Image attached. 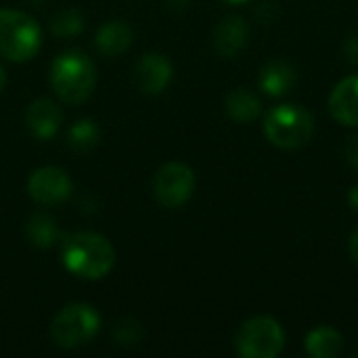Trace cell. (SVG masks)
Wrapping results in <instances>:
<instances>
[{
	"label": "cell",
	"mask_w": 358,
	"mask_h": 358,
	"mask_svg": "<svg viewBox=\"0 0 358 358\" xmlns=\"http://www.w3.org/2000/svg\"><path fill=\"white\" fill-rule=\"evenodd\" d=\"M250 38V25L243 17L239 15H227L214 29V50L222 59H233L237 57Z\"/></svg>",
	"instance_id": "10"
},
{
	"label": "cell",
	"mask_w": 358,
	"mask_h": 358,
	"mask_svg": "<svg viewBox=\"0 0 358 358\" xmlns=\"http://www.w3.org/2000/svg\"><path fill=\"white\" fill-rule=\"evenodd\" d=\"M344 155H346L348 164L358 172V134L348 138V143H346V147H344Z\"/></svg>",
	"instance_id": "22"
},
{
	"label": "cell",
	"mask_w": 358,
	"mask_h": 358,
	"mask_svg": "<svg viewBox=\"0 0 358 358\" xmlns=\"http://www.w3.org/2000/svg\"><path fill=\"white\" fill-rule=\"evenodd\" d=\"M264 134L279 149H300L315 136V115L298 103L277 105L264 115Z\"/></svg>",
	"instance_id": "3"
},
{
	"label": "cell",
	"mask_w": 358,
	"mask_h": 358,
	"mask_svg": "<svg viewBox=\"0 0 358 358\" xmlns=\"http://www.w3.org/2000/svg\"><path fill=\"white\" fill-rule=\"evenodd\" d=\"M84 25H86L84 15H82L78 8H73V6L57 10V13L52 15L50 23H48L50 31H52L57 38H73V36H78V34L84 29Z\"/></svg>",
	"instance_id": "19"
},
{
	"label": "cell",
	"mask_w": 358,
	"mask_h": 358,
	"mask_svg": "<svg viewBox=\"0 0 358 358\" xmlns=\"http://www.w3.org/2000/svg\"><path fill=\"white\" fill-rule=\"evenodd\" d=\"M42 46V29L38 21L13 8H0V57L25 63L38 55Z\"/></svg>",
	"instance_id": "4"
},
{
	"label": "cell",
	"mask_w": 358,
	"mask_h": 358,
	"mask_svg": "<svg viewBox=\"0 0 358 358\" xmlns=\"http://www.w3.org/2000/svg\"><path fill=\"white\" fill-rule=\"evenodd\" d=\"M348 252H350V258L352 262L358 264V227L355 229V233L350 235V241H348Z\"/></svg>",
	"instance_id": "23"
},
{
	"label": "cell",
	"mask_w": 358,
	"mask_h": 358,
	"mask_svg": "<svg viewBox=\"0 0 358 358\" xmlns=\"http://www.w3.org/2000/svg\"><path fill=\"white\" fill-rule=\"evenodd\" d=\"M298 84V71L296 67L285 61V59H273L268 61L260 73H258V86L264 94L281 99L285 94H289L294 90V86Z\"/></svg>",
	"instance_id": "13"
},
{
	"label": "cell",
	"mask_w": 358,
	"mask_h": 358,
	"mask_svg": "<svg viewBox=\"0 0 358 358\" xmlns=\"http://www.w3.org/2000/svg\"><path fill=\"white\" fill-rule=\"evenodd\" d=\"M151 189L162 208L176 210L191 199L195 191V172L182 162H168L155 172Z\"/></svg>",
	"instance_id": "7"
},
{
	"label": "cell",
	"mask_w": 358,
	"mask_h": 358,
	"mask_svg": "<svg viewBox=\"0 0 358 358\" xmlns=\"http://www.w3.org/2000/svg\"><path fill=\"white\" fill-rule=\"evenodd\" d=\"M4 86H6V71H4V67L0 65V92H2Z\"/></svg>",
	"instance_id": "26"
},
{
	"label": "cell",
	"mask_w": 358,
	"mask_h": 358,
	"mask_svg": "<svg viewBox=\"0 0 358 358\" xmlns=\"http://www.w3.org/2000/svg\"><path fill=\"white\" fill-rule=\"evenodd\" d=\"M329 111L342 126L358 128V73L340 80L329 94Z\"/></svg>",
	"instance_id": "11"
},
{
	"label": "cell",
	"mask_w": 358,
	"mask_h": 358,
	"mask_svg": "<svg viewBox=\"0 0 358 358\" xmlns=\"http://www.w3.org/2000/svg\"><path fill=\"white\" fill-rule=\"evenodd\" d=\"M224 2H231V4H241V2H248V0H224Z\"/></svg>",
	"instance_id": "27"
},
{
	"label": "cell",
	"mask_w": 358,
	"mask_h": 358,
	"mask_svg": "<svg viewBox=\"0 0 358 358\" xmlns=\"http://www.w3.org/2000/svg\"><path fill=\"white\" fill-rule=\"evenodd\" d=\"M101 329V315L84 302L67 304L50 323V340L63 350L86 346Z\"/></svg>",
	"instance_id": "5"
},
{
	"label": "cell",
	"mask_w": 358,
	"mask_h": 358,
	"mask_svg": "<svg viewBox=\"0 0 358 358\" xmlns=\"http://www.w3.org/2000/svg\"><path fill=\"white\" fill-rule=\"evenodd\" d=\"M48 82L63 103L80 105L90 99L96 86V65L86 52L78 48L65 50L52 59Z\"/></svg>",
	"instance_id": "2"
},
{
	"label": "cell",
	"mask_w": 358,
	"mask_h": 358,
	"mask_svg": "<svg viewBox=\"0 0 358 358\" xmlns=\"http://www.w3.org/2000/svg\"><path fill=\"white\" fill-rule=\"evenodd\" d=\"M224 111L233 122L252 124L262 113V101L256 92L248 88H235L224 99Z\"/></svg>",
	"instance_id": "15"
},
{
	"label": "cell",
	"mask_w": 358,
	"mask_h": 358,
	"mask_svg": "<svg viewBox=\"0 0 358 358\" xmlns=\"http://www.w3.org/2000/svg\"><path fill=\"white\" fill-rule=\"evenodd\" d=\"M348 203L352 206L355 212H358V185H355V187L348 191Z\"/></svg>",
	"instance_id": "24"
},
{
	"label": "cell",
	"mask_w": 358,
	"mask_h": 358,
	"mask_svg": "<svg viewBox=\"0 0 358 358\" xmlns=\"http://www.w3.org/2000/svg\"><path fill=\"white\" fill-rule=\"evenodd\" d=\"M342 50L352 65H358V31H352L350 36H346V40L342 42Z\"/></svg>",
	"instance_id": "21"
},
{
	"label": "cell",
	"mask_w": 358,
	"mask_h": 358,
	"mask_svg": "<svg viewBox=\"0 0 358 358\" xmlns=\"http://www.w3.org/2000/svg\"><path fill=\"white\" fill-rule=\"evenodd\" d=\"M101 143V128L92 117H80L67 132V145L76 153H90Z\"/></svg>",
	"instance_id": "18"
},
{
	"label": "cell",
	"mask_w": 358,
	"mask_h": 358,
	"mask_svg": "<svg viewBox=\"0 0 358 358\" xmlns=\"http://www.w3.org/2000/svg\"><path fill=\"white\" fill-rule=\"evenodd\" d=\"M172 76H174L172 61L162 52H145L138 59L136 71H134L138 88L145 94H151V96L162 94L170 86Z\"/></svg>",
	"instance_id": "9"
},
{
	"label": "cell",
	"mask_w": 358,
	"mask_h": 358,
	"mask_svg": "<svg viewBox=\"0 0 358 358\" xmlns=\"http://www.w3.org/2000/svg\"><path fill=\"white\" fill-rule=\"evenodd\" d=\"M73 191L69 174L57 166H42L27 178V193L40 206H59Z\"/></svg>",
	"instance_id": "8"
},
{
	"label": "cell",
	"mask_w": 358,
	"mask_h": 358,
	"mask_svg": "<svg viewBox=\"0 0 358 358\" xmlns=\"http://www.w3.org/2000/svg\"><path fill=\"white\" fill-rule=\"evenodd\" d=\"M168 4H170L174 10H182V8L189 4V0H168Z\"/></svg>",
	"instance_id": "25"
},
{
	"label": "cell",
	"mask_w": 358,
	"mask_h": 358,
	"mask_svg": "<svg viewBox=\"0 0 358 358\" xmlns=\"http://www.w3.org/2000/svg\"><path fill=\"white\" fill-rule=\"evenodd\" d=\"M283 348L285 331L277 319L266 315L248 319L235 336V350L243 358H275Z\"/></svg>",
	"instance_id": "6"
},
{
	"label": "cell",
	"mask_w": 358,
	"mask_h": 358,
	"mask_svg": "<svg viewBox=\"0 0 358 358\" xmlns=\"http://www.w3.org/2000/svg\"><path fill=\"white\" fill-rule=\"evenodd\" d=\"M25 124L29 128V132L40 138V141H48L52 138L63 124V111L61 107L50 101V99H36L27 105L25 111Z\"/></svg>",
	"instance_id": "12"
},
{
	"label": "cell",
	"mask_w": 358,
	"mask_h": 358,
	"mask_svg": "<svg viewBox=\"0 0 358 358\" xmlns=\"http://www.w3.org/2000/svg\"><path fill=\"white\" fill-rule=\"evenodd\" d=\"M344 348V338L338 329L329 325L315 327L306 340H304V350L315 358H336Z\"/></svg>",
	"instance_id": "16"
},
{
	"label": "cell",
	"mask_w": 358,
	"mask_h": 358,
	"mask_svg": "<svg viewBox=\"0 0 358 358\" xmlns=\"http://www.w3.org/2000/svg\"><path fill=\"white\" fill-rule=\"evenodd\" d=\"M134 42V29L124 19H113L103 23L94 36V48L105 57H117L130 48Z\"/></svg>",
	"instance_id": "14"
},
{
	"label": "cell",
	"mask_w": 358,
	"mask_h": 358,
	"mask_svg": "<svg viewBox=\"0 0 358 358\" xmlns=\"http://www.w3.org/2000/svg\"><path fill=\"white\" fill-rule=\"evenodd\" d=\"M111 336L120 346H136L143 340V327L136 319H122L115 323Z\"/></svg>",
	"instance_id": "20"
},
{
	"label": "cell",
	"mask_w": 358,
	"mask_h": 358,
	"mask_svg": "<svg viewBox=\"0 0 358 358\" xmlns=\"http://www.w3.org/2000/svg\"><path fill=\"white\" fill-rule=\"evenodd\" d=\"M115 250L105 235L80 231L61 237V262L80 279H103L115 266Z\"/></svg>",
	"instance_id": "1"
},
{
	"label": "cell",
	"mask_w": 358,
	"mask_h": 358,
	"mask_svg": "<svg viewBox=\"0 0 358 358\" xmlns=\"http://www.w3.org/2000/svg\"><path fill=\"white\" fill-rule=\"evenodd\" d=\"M27 2H31V4H40L42 0H27Z\"/></svg>",
	"instance_id": "28"
},
{
	"label": "cell",
	"mask_w": 358,
	"mask_h": 358,
	"mask_svg": "<svg viewBox=\"0 0 358 358\" xmlns=\"http://www.w3.org/2000/svg\"><path fill=\"white\" fill-rule=\"evenodd\" d=\"M25 237H27V241H29L34 248L48 250V248H52L57 241H61V231H59L57 220H55L50 214L36 212V214H31V216L27 218Z\"/></svg>",
	"instance_id": "17"
}]
</instances>
